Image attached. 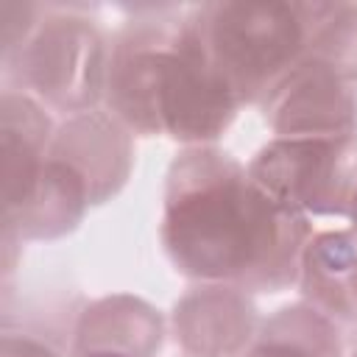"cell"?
<instances>
[{
	"label": "cell",
	"instance_id": "cell-1",
	"mask_svg": "<svg viewBox=\"0 0 357 357\" xmlns=\"http://www.w3.org/2000/svg\"><path fill=\"white\" fill-rule=\"evenodd\" d=\"M310 218L276 204L220 145L181 148L165 173L159 243L176 273L245 293L296 287Z\"/></svg>",
	"mask_w": 357,
	"mask_h": 357
},
{
	"label": "cell",
	"instance_id": "cell-2",
	"mask_svg": "<svg viewBox=\"0 0 357 357\" xmlns=\"http://www.w3.org/2000/svg\"><path fill=\"white\" fill-rule=\"evenodd\" d=\"M103 106L134 134L181 148L218 145L243 109L215 73L187 6H123Z\"/></svg>",
	"mask_w": 357,
	"mask_h": 357
},
{
	"label": "cell",
	"instance_id": "cell-3",
	"mask_svg": "<svg viewBox=\"0 0 357 357\" xmlns=\"http://www.w3.org/2000/svg\"><path fill=\"white\" fill-rule=\"evenodd\" d=\"M187 14L240 106H259L304 59L301 0H212L187 6Z\"/></svg>",
	"mask_w": 357,
	"mask_h": 357
},
{
	"label": "cell",
	"instance_id": "cell-4",
	"mask_svg": "<svg viewBox=\"0 0 357 357\" xmlns=\"http://www.w3.org/2000/svg\"><path fill=\"white\" fill-rule=\"evenodd\" d=\"M112 33L95 17V6L47 3L39 25L0 59L3 86L33 95L64 117L103 106Z\"/></svg>",
	"mask_w": 357,
	"mask_h": 357
},
{
	"label": "cell",
	"instance_id": "cell-5",
	"mask_svg": "<svg viewBox=\"0 0 357 357\" xmlns=\"http://www.w3.org/2000/svg\"><path fill=\"white\" fill-rule=\"evenodd\" d=\"M251 178L304 218H349L357 198V134L271 137L248 162Z\"/></svg>",
	"mask_w": 357,
	"mask_h": 357
},
{
	"label": "cell",
	"instance_id": "cell-6",
	"mask_svg": "<svg viewBox=\"0 0 357 357\" xmlns=\"http://www.w3.org/2000/svg\"><path fill=\"white\" fill-rule=\"evenodd\" d=\"M257 109L273 137L357 134V86L312 61H298Z\"/></svg>",
	"mask_w": 357,
	"mask_h": 357
},
{
	"label": "cell",
	"instance_id": "cell-7",
	"mask_svg": "<svg viewBox=\"0 0 357 357\" xmlns=\"http://www.w3.org/2000/svg\"><path fill=\"white\" fill-rule=\"evenodd\" d=\"M50 156L64 162L89 190L92 206L120 195L134 170V134L106 109L64 117L56 126Z\"/></svg>",
	"mask_w": 357,
	"mask_h": 357
},
{
	"label": "cell",
	"instance_id": "cell-8",
	"mask_svg": "<svg viewBox=\"0 0 357 357\" xmlns=\"http://www.w3.org/2000/svg\"><path fill=\"white\" fill-rule=\"evenodd\" d=\"M259 321L251 293L229 284H192L176 298L167 329L184 357H240Z\"/></svg>",
	"mask_w": 357,
	"mask_h": 357
},
{
	"label": "cell",
	"instance_id": "cell-9",
	"mask_svg": "<svg viewBox=\"0 0 357 357\" xmlns=\"http://www.w3.org/2000/svg\"><path fill=\"white\" fill-rule=\"evenodd\" d=\"M167 332L165 315L134 293H109L84 301L75 312L70 357H156Z\"/></svg>",
	"mask_w": 357,
	"mask_h": 357
},
{
	"label": "cell",
	"instance_id": "cell-10",
	"mask_svg": "<svg viewBox=\"0 0 357 357\" xmlns=\"http://www.w3.org/2000/svg\"><path fill=\"white\" fill-rule=\"evenodd\" d=\"M56 123L33 95L3 86L0 89V176H3V215L17 212L50 153Z\"/></svg>",
	"mask_w": 357,
	"mask_h": 357
},
{
	"label": "cell",
	"instance_id": "cell-11",
	"mask_svg": "<svg viewBox=\"0 0 357 357\" xmlns=\"http://www.w3.org/2000/svg\"><path fill=\"white\" fill-rule=\"evenodd\" d=\"M296 287L304 304L340 329H357V231H312L298 257Z\"/></svg>",
	"mask_w": 357,
	"mask_h": 357
},
{
	"label": "cell",
	"instance_id": "cell-12",
	"mask_svg": "<svg viewBox=\"0 0 357 357\" xmlns=\"http://www.w3.org/2000/svg\"><path fill=\"white\" fill-rule=\"evenodd\" d=\"M89 206L92 201H89L86 184L64 162L47 153V162L28 201L17 212L3 215V231L14 234L22 243L59 240L78 229Z\"/></svg>",
	"mask_w": 357,
	"mask_h": 357
},
{
	"label": "cell",
	"instance_id": "cell-13",
	"mask_svg": "<svg viewBox=\"0 0 357 357\" xmlns=\"http://www.w3.org/2000/svg\"><path fill=\"white\" fill-rule=\"evenodd\" d=\"M240 357H343V337L340 326L298 298L262 318Z\"/></svg>",
	"mask_w": 357,
	"mask_h": 357
},
{
	"label": "cell",
	"instance_id": "cell-14",
	"mask_svg": "<svg viewBox=\"0 0 357 357\" xmlns=\"http://www.w3.org/2000/svg\"><path fill=\"white\" fill-rule=\"evenodd\" d=\"M301 6L307 20V47L301 61H312L357 86V3L301 0Z\"/></svg>",
	"mask_w": 357,
	"mask_h": 357
},
{
	"label": "cell",
	"instance_id": "cell-15",
	"mask_svg": "<svg viewBox=\"0 0 357 357\" xmlns=\"http://www.w3.org/2000/svg\"><path fill=\"white\" fill-rule=\"evenodd\" d=\"M0 357H70V343L56 340L39 324H25L11 312H3L0 324Z\"/></svg>",
	"mask_w": 357,
	"mask_h": 357
},
{
	"label": "cell",
	"instance_id": "cell-16",
	"mask_svg": "<svg viewBox=\"0 0 357 357\" xmlns=\"http://www.w3.org/2000/svg\"><path fill=\"white\" fill-rule=\"evenodd\" d=\"M47 3H20V0H3L0 3V59L11 56L39 25Z\"/></svg>",
	"mask_w": 357,
	"mask_h": 357
},
{
	"label": "cell",
	"instance_id": "cell-17",
	"mask_svg": "<svg viewBox=\"0 0 357 357\" xmlns=\"http://www.w3.org/2000/svg\"><path fill=\"white\" fill-rule=\"evenodd\" d=\"M346 220H349V226L357 231V198H354V204H351V212H349V218H346Z\"/></svg>",
	"mask_w": 357,
	"mask_h": 357
},
{
	"label": "cell",
	"instance_id": "cell-18",
	"mask_svg": "<svg viewBox=\"0 0 357 357\" xmlns=\"http://www.w3.org/2000/svg\"><path fill=\"white\" fill-rule=\"evenodd\" d=\"M351 357H357V343H354V349H351Z\"/></svg>",
	"mask_w": 357,
	"mask_h": 357
},
{
	"label": "cell",
	"instance_id": "cell-19",
	"mask_svg": "<svg viewBox=\"0 0 357 357\" xmlns=\"http://www.w3.org/2000/svg\"><path fill=\"white\" fill-rule=\"evenodd\" d=\"M81 357H100V354H81Z\"/></svg>",
	"mask_w": 357,
	"mask_h": 357
}]
</instances>
